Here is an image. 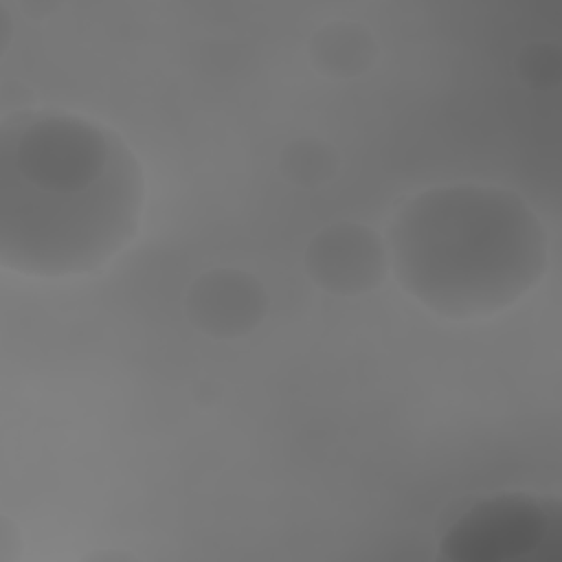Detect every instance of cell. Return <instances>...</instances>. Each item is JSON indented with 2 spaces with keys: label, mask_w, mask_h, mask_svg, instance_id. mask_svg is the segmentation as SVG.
Returning a JSON list of instances; mask_svg holds the SVG:
<instances>
[{
  "label": "cell",
  "mask_w": 562,
  "mask_h": 562,
  "mask_svg": "<svg viewBox=\"0 0 562 562\" xmlns=\"http://www.w3.org/2000/svg\"><path fill=\"white\" fill-rule=\"evenodd\" d=\"M143 213V171L112 130L20 112L0 132V261L29 277L86 274L119 255Z\"/></svg>",
  "instance_id": "1"
},
{
  "label": "cell",
  "mask_w": 562,
  "mask_h": 562,
  "mask_svg": "<svg viewBox=\"0 0 562 562\" xmlns=\"http://www.w3.org/2000/svg\"><path fill=\"white\" fill-rule=\"evenodd\" d=\"M400 285L448 318L494 314L547 268V235L516 193L452 184L408 200L389 226Z\"/></svg>",
  "instance_id": "2"
},
{
  "label": "cell",
  "mask_w": 562,
  "mask_h": 562,
  "mask_svg": "<svg viewBox=\"0 0 562 562\" xmlns=\"http://www.w3.org/2000/svg\"><path fill=\"white\" fill-rule=\"evenodd\" d=\"M562 509L555 501L501 494L470 507L443 536L441 555L452 562H507L558 544Z\"/></svg>",
  "instance_id": "3"
},
{
  "label": "cell",
  "mask_w": 562,
  "mask_h": 562,
  "mask_svg": "<svg viewBox=\"0 0 562 562\" xmlns=\"http://www.w3.org/2000/svg\"><path fill=\"white\" fill-rule=\"evenodd\" d=\"M382 250L375 237L360 226L325 231L310 248V268L318 283L329 290L353 292L375 279Z\"/></svg>",
  "instance_id": "4"
}]
</instances>
